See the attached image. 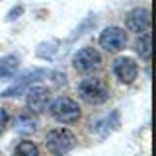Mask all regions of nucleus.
I'll use <instances>...</instances> for the list:
<instances>
[{"instance_id":"nucleus-11","label":"nucleus","mask_w":156,"mask_h":156,"mask_svg":"<svg viewBox=\"0 0 156 156\" xmlns=\"http://www.w3.org/2000/svg\"><path fill=\"white\" fill-rule=\"evenodd\" d=\"M135 51L140 55V58H144V61H148L150 58V53H152V43H150V33L144 31L140 33L139 37H136L135 41Z\"/></svg>"},{"instance_id":"nucleus-5","label":"nucleus","mask_w":156,"mask_h":156,"mask_svg":"<svg viewBox=\"0 0 156 156\" xmlns=\"http://www.w3.org/2000/svg\"><path fill=\"white\" fill-rule=\"evenodd\" d=\"M72 65H74V68L78 72L88 74V72H94L96 68H100L101 55L96 51L94 47H82V49H78V51L74 53V57H72Z\"/></svg>"},{"instance_id":"nucleus-7","label":"nucleus","mask_w":156,"mask_h":156,"mask_svg":"<svg viewBox=\"0 0 156 156\" xmlns=\"http://www.w3.org/2000/svg\"><path fill=\"white\" fill-rule=\"evenodd\" d=\"M113 74L123 84H133L139 76V62L133 57H119L113 62Z\"/></svg>"},{"instance_id":"nucleus-1","label":"nucleus","mask_w":156,"mask_h":156,"mask_svg":"<svg viewBox=\"0 0 156 156\" xmlns=\"http://www.w3.org/2000/svg\"><path fill=\"white\" fill-rule=\"evenodd\" d=\"M78 94L90 105H100L109 100V88L100 78H84L78 84Z\"/></svg>"},{"instance_id":"nucleus-6","label":"nucleus","mask_w":156,"mask_h":156,"mask_svg":"<svg viewBox=\"0 0 156 156\" xmlns=\"http://www.w3.org/2000/svg\"><path fill=\"white\" fill-rule=\"evenodd\" d=\"M43 76H47V70H43V68H35V70L31 72H26L20 80L16 82V84H12L10 88H6V90L2 92V98H16V96H22L27 92V88H31L35 82H39Z\"/></svg>"},{"instance_id":"nucleus-12","label":"nucleus","mask_w":156,"mask_h":156,"mask_svg":"<svg viewBox=\"0 0 156 156\" xmlns=\"http://www.w3.org/2000/svg\"><path fill=\"white\" fill-rule=\"evenodd\" d=\"M16 131L20 135H31L33 131L37 129V121L33 119L31 115H20L18 119H16Z\"/></svg>"},{"instance_id":"nucleus-2","label":"nucleus","mask_w":156,"mask_h":156,"mask_svg":"<svg viewBox=\"0 0 156 156\" xmlns=\"http://www.w3.org/2000/svg\"><path fill=\"white\" fill-rule=\"evenodd\" d=\"M45 144H47L49 152H53L55 156H65L76 146V136L72 131L61 127V129L49 131L45 136Z\"/></svg>"},{"instance_id":"nucleus-15","label":"nucleus","mask_w":156,"mask_h":156,"mask_svg":"<svg viewBox=\"0 0 156 156\" xmlns=\"http://www.w3.org/2000/svg\"><path fill=\"white\" fill-rule=\"evenodd\" d=\"M8 111L6 109H2V107H0V131H4V127L8 125Z\"/></svg>"},{"instance_id":"nucleus-14","label":"nucleus","mask_w":156,"mask_h":156,"mask_svg":"<svg viewBox=\"0 0 156 156\" xmlns=\"http://www.w3.org/2000/svg\"><path fill=\"white\" fill-rule=\"evenodd\" d=\"M23 12V6H16V8H12L10 10V14H8V22H12V20H16V18H20V14Z\"/></svg>"},{"instance_id":"nucleus-3","label":"nucleus","mask_w":156,"mask_h":156,"mask_svg":"<svg viewBox=\"0 0 156 156\" xmlns=\"http://www.w3.org/2000/svg\"><path fill=\"white\" fill-rule=\"evenodd\" d=\"M49 111H51V115L55 117L58 123H76L78 119H80V107L74 100H70V98L66 96H61L57 98L55 101L51 104L49 107Z\"/></svg>"},{"instance_id":"nucleus-4","label":"nucleus","mask_w":156,"mask_h":156,"mask_svg":"<svg viewBox=\"0 0 156 156\" xmlns=\"http://www.w3.org/2000/svg\"><path fill=\"white\" fill-rule=\"evenodd\" d=\"M100 47L107 53H119L123 51L127 45V33L123 27L119 26H107L104 31L100 33Z\"/></svg>"},{"instance_id":"nucleus-13","label":"nucleus","mask_w":156,"mask_h":156,"mask_svg":"<svg viewBox=\"0 0 156 156\" xmlns=\"http://www.w3.org/2000/svg\"><path fill=\"white\" fill-rule=\"evenodd\" d=\"M14 156H39V148L33 140H22L14 150Z\"/></svg>"},{"instance_id":"nucleus-9","label":"nucleus","mask_w":156,"mask_h":156,"mask_svg":"<svg viewBox=\"0 0 156 156\" xmlns=\"http://www.w3.org/2000/svg\"><path fill=\"white\" fill-rule=\"evenodd\" d=\"M150 27V12L148 8H135L127 16V29L135 33H144Z\"/></svg>"},{"instance_id":"nucleus-10","label":"nucleus","mask_w":156,"mask_h":156,"mask_svg":"<svg viewBox=\"0 0 156 156\" xmlns=\"http://www.w3.org/2000/svg\"><path fill=\"white\" fill-rule=\"evenodd\" d=\"M20 66V57L18 55H4L0 57V80H6L16 74Z\"/></svg>"},{"instance_id":"nucleus-8","label":"nucleus","mask_w":156,"mask_h":156,"mask_svg":"<svg viewBox=\"0 0 156 156\" xmlns=\"http://www.w3.org/2000/svg\"><path fill=\"white\" fill-rule=\"evenodd\" d=\"M49 101H51V92L45 86H31L26 92V105L33 113H41L47 109Z\"/></svg>"}]
</instances>
